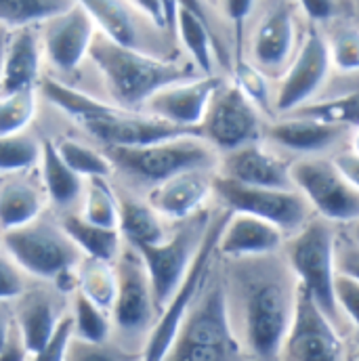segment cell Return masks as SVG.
<instances>
[{
  "label": "cell",
  "instance_id": "cell-9",
  "mask_svg": "<svg viewBox=\"0 0 359 361\" xmlns=\"http://www.w3.org/2000/svg\"><path fill=\"white\" fill-rule=\"evenodd\" d=\"M212 214L208 206L200 212H195L189 219L179 221V227L169 231V235L152 246L137 248L145 269L150 273L158 313L164 309V305L171 300L175 290L179 288L185 273L189 271L202 242L208 231V225L212 221Z\"/></svg>",
  "mask_w": 359,
  "mask_h": 361
},
{
  "label": "cell",
  "instance_id": "cell-28",
  "mask_svg": "<svg viewBox=\"0 0 359 361\" xmlns=\"http://www.w3.org/2000/svg\"><path fill=\"white\" fill-rule=\"evenodd\" d=\"M40 173L42 183L49 193V197L63 208H70L74 202L83 197L85 191V179L76 175L59 156L55 141L44 139L42 141V154H40Z\"/></svg>",
  "mask_w": 359,
  "mask_h": 361
},
{
  "label": "cell",
  "instance_id": "cell-4",
  "mask_svg": "<svg viewBox=\"0 0 359 361\" xmlns=\"http://www.w3.org/2000/svg\"><path fill=\"white\" fill-rule=\"evenodd\" d=\"M242 347L233 330L225 277L212 267L195 300L181 322L171 360H233L242 357Z\"/></svg>",
  "mask_w": 359,
  "mask_h": 361
},
{
  "label": "cell",
  "instance_id": "cell-3",
  "mask_svg": "<svg viewBox=\"0 0 359 361\" xmlns=\"http://www.w3.org/2000/svg\"><path fill=\"white\" fill-rule=\"evenodd\" d=\"M89 57L118 103L128 109H141L154 92L202 74L193 63L183 66L164 61L143 53L141 49L118 44L103 34H95Z\"/></svg>",
  "mask_w": 359,
  "mask_h": 361
},
{
  "label": "cell",
  "instance_id": "cell-11",
  "mask_svg": "<svg viewBox=\"0 0 359 361\" xmlns=\"http://www.w3.org/2000/svg\"><path fill=\"white\" fill-rule=\"evenodd\" d=\"M214 197L233 212H248L277 225L286 235L300 229L313 210L296 187H259L214 175Z\"/></svg>",
  "mask_w": 359,
  "mask_h": 361
},
{
  "label": "cell",
  "instance_id": "cell-45",
  "mask_svg": "<svg viewBox=\"0 0 359 361\" xmlns=\"http://www.w3.org/2000/svg\"><path fill=\"white\" fill-rule=\"evenodd\" d=\"M336 269L339 273L351 275L359 279V240H353L351 235L343 242L339 238L336 242Z\"/></svg>",
  "mask_w": 359,
  "mask_h": 361
},
{
  "label": "cell",
  "instance_id": "cell-41",
  "mask_svg": "<svg viewBox=\"0 0 359 361\" xmlns=\"http://www.w3.org/2000/svg\"><path fill=\"white\" fill-rule=\"evenodd\" d=\"M74 341H76L74 315L63 313L36 360H66V357H70V349L74 347L72 345Z\"/></svg>",
  "mask_w": 359,
  "mask_h": 361
},
{
  "label": "cell",
  "instance_id": "cell-16",
  "mask_svg": "<svg viewBox=\"0 0 359 361\" xmlns=\"http://www.w3.org/2000/svg\"><path fill=\"white\" fill-rule=\"evenodd\" d=\"M351 126L311 116L286 114L265 124L263 139L273 147L300 156H332L349 145Z\"/></svg>",
  "mask_w": 359,
  "mask_h": 361
},
{
  "label": "cell",
  "instance_id": "cell-19",
  "mask_svg": "<svg viewBox=\"0 0 359 361\" xmlns=\"http://www.w3.org/2000/svg\"><path fill=\"white\" fill-rule=\"evenodd\" d=\"M223 80L225 78L217 74H200L181 82H173L154 92L141 109L173 124L200 130L208 103Z\"/></svg>",
  "mask_w": 359,
  "mask_h": 361
},
{
  "label": "cell",
  "instance_id": "cell-33",
  "mask_svg": "<svg viewBox=\"0 0 359 361\" xmlns=\"http://www.w3.org/2000/svg\"><path fill=\"white\" fill-rule=\"evenodd\" d=\"M74 330H76V341L89 345V347H103L107 345L111 330H114V319L111 313L101 309L89 300L85 294L76 292L74 296Z\"/></svg>",
  "mask_w": 359,
  "mask_h": 361
},
{
  "label": "cell",
  "instance_id": "cell-27",
  "mask_svg": "<svg viewBox=\"0 0 359 361\" xmlns=\"http://www.w3.org/2000/svg\"><path fill=\"white\" fill-rule=\"evenodd\" d=\"M44 197L34 183L8 177L0 183V231L32 223L42 214Z\"/></svg>",
  "mask_w": 359,
  "mask_h": 361
},
{
  "label": "cell",
  "instance_id": "cell-6",
  "mask_svg": "<svg viewBox=\"0 0 359 361\" xmlns=\"http://www.w3.org/2000/svg\"><path fill=\"white\" fill-rule=\"evenodd\" d=\"M107 156L126 175L156 185L193 169L217 171L221 154L200 133H185L137 147H107Z\"/></svg>",
  "mask_w": 359,
  "mask_h": 361
},
{
  "label": "cell",
  "instance_id": "cell-50",
  "mask_svg": "<svg viewBox=\"0 0 359 361\" xmlns=\"http://www.w3.org/2000/svg\"><path fill=\"white\" fill-rule=\"evenodd\" d=\"M6 302L8 300H0V355L15 332V317L6 311Z\"/></svg>",
  "mask_w": 359,
  "mask_h": 361
},
{
  "label": "cell",
  "instance_id": "cell-38",
  "mask_svg": "<svg viewBox=\"0 0 359 361\" xmlns=\"http://www.w3.org/2000/svg\"><path fill=\"white\" fill-rule=\"evenodd\" d=\"M36 116V90L0 92V135L21 133Z\"/></svg>",
  "mask_w": 359,
  "mask_h": 361
},
{
  "label": "cell",
  "instance_id": "cell-37",
  "mask_svg": "<svg viewBox=\"0 0 359 361\" xmlns=\"http://www.w3.org/2000/svg\"><path fill=\"white\" fill-rule=\"evenodd\" d=\"M55 147L59 152V156L63 158V162L83 179L90 177H109L116 166L111 162V158L103 152H97L89 145H83L80 141L74 139H59L55 141Z\"/></svg>",
  "mask_w": 359,
  "mask_h": 361
},
{
  "label": "cell",
  "instance_id": "cell-39",
  "mask_svg": "<svg viewBox=\"0 0 359 361\" xmlns=\"http://www.w3.org/2000/svg\"><path fill=\"white\" fill-rule=\"evenodd\" d=\"M231 80L252 99V103L265 116H273V92L269 89V78L257 66H252L250 61H244V59L236 61Z\"/></svg>",
  "mask_w": 359,
  "mask_h": 361
},
{
  "label": "cell",
  "instance_id": "cell-48",
  "mask_svg": "<svg viewBox=\"0 0 359 361\" xmlns=\"http://www.w3.org/2000/svg\"><path fill=\"white\" fill-rule=\"evenodd\" d=\"M133 6H137L154 25L166 27V15H164V0H130Z\"/></svg>",
  "mask_w": 359,
  "mask_h": 361
},
{
  "label": "cell",
  "instance_id": "cell-52",
  "mask_svg": "<svg viewBox=\"0 0 359 361\" xmlns=\"http://www.w3.org/2000/svg\"><path fill=\"white\" fill-rule=\"evenodd\" d=\"M349 147H351L353 152H358L359 154V126H355V128L351 130V137H349Z\"/></svg>",
  "mask_w": 359,
  "mask_h": 361
},
{
  "label": "cell",
  "instance_id": "cell-23",
  "mask_svg": "<svg viewBox=\"0 0 359 361\" xmlns=\"http://www.w3.org/2000/svg\"><path fill=\"white\" fill-rule=\"evenodd\" d=\"M40 66H42V42L40 36L28 27H17L8 34L4 51V70L0 92L17 90H36L40 85Z\"/></svg>",
  "mask_w": 359,
  "mask_h": 361
},
{
  "label": "cell",
  "instance_id": "cell-47",
  "mask_svg": "<svg viewBox=\"0 0 359 361\" xmlns=\"http://www.w3.org/2000/svg\"><path fill=\"white\" fill-rule=\"evenodd\" d=\"M311 21H330L339 13V0H298Z\"/></svg>",
  "mask_w": 359,
  "mask_h": 361
},
{
  "label": "cell",
  "instance_id": "cell-2",
  "mask_svg": "<svg viewBox=\"0 0 359 361\" xmlns=\"http://www.w3.org/2000/svg\"><path fill=\"white\" fill-rule=\"evenodd\" d=\"M42 94L83 126L92 139L107 147H137L185 133H200L197 128H185L152 116L143 109H128L122 105H109L87 92L66 87L59 80H42ZM202 135V133H200Z\"/></svg>",
  "mask_w": 359,
  "mask_h": 361
},
{
  "label": "cell",
  "instance_id": "cell-24",
  "mask_svg": "<svg viewBox=\"0 0 359 361\" xmlns=\"http://www.w3.org/2000/svg\"><path fill=\"white\" fill-rule=\"evenodd\" d=\"M61 315L63 311L55 294L36 290V292H23L19 296L15 324L23 341V347L28 351V357H34V360L38 357V353L42 351L47 338L51 336Z\"/></svg>",
  "mask_w": 359,
  "mask_h": 361
},
{
  "label": "cell",
  "instance_id": "cell-30",
  "mask_svg": "<svg viewBox=\"0 0 359 361\" xmlns=\"http://www.w3.org/2000/svg\"><path fill=\"white\" fill-rule=\"evenodd\" d=\"M87 8L103 36L118 44L139 49V30L133 13L122 0H76Z\"/></svg>",
  "mask_w": 359,
  "mask_h": 361
},
{
  "label": "cell",
  "instance_id": "cell-32",
  "mask_svg": "<svg viewBox=\"0 0 359 361\" xmlns=\"http://www.w3.org/2000/svg\"><path fill=\"white\" fill-rule=\"evenodd\" d=\"M83 219L95 225L116 227L120 221V197L116 195L114 187L109 185L107 177H90L85 179L83 191Z\"/></svg>",
  "mask_w": 359,
  "mask_h": 361
},
{
  "label": "cell",
  "instance_id": "cell-1",
  "mask_svg": "<svg viewBox=\"0 0 359 361\" xmlns=\"http://www.w3.org/2000/svg\"><path fill=\"white\" fill-rule=\"evenodd\" d=\"M227 261L229 271L223 277L242 353L257 360H277L300 290L294 271L281 250Z\"/></svg>",
  "mask_w": 359,
  "mask_h": 361
},
{
  "label": "cell",
  "instance_id": "cell-12",
  "mask_svg": "<svg viewBox=\"0 0 359 361\" xmlns=\"http://www.w3.org/2000/svg\"><path fill=\"white\" fill-rule=\"evenodd\" d=\"M265 114L233 80H223L214 90L202 118V137L219 152H231L265 135Z\"/></svg>",
  "mask_w": 359,
  "mask_h": 361
},
{
  "label": "cell",
  "instance_id": "cell-14",
  "mask_svg": "<svg viewBox=\"0 0 359 361\" xmlns=\"http://www.w3.org/2000/svg\"><path fill=\"white\" fill-rule=\"evenodd\" d=\"M114 265L118 273V294L111 309L114 326L122 336L147 338L158 319V305L145 263L139 250L124 242Z\"/></svg>",
  "mask_w": 359,
  "mask_h": 361
},
{
  "label": "cell",
  "instance_id": "cell-31",
  "mask_svg": "<svg viewBox=\"0 0 359 361\" xmlns=\"http://www.w3.org/2000/svg\"><path fill=\"white\" fill-rule=\"evenodd\" d=\"M76 292L111 313L118 294L116 265L111 261L83 257L76 265Z\"/></svg>",
  "mask_w": 359,
  "mask_h": 361
},
{
  "label": "cell",
  "instance_id": "cell-40",
  "mask_svg": "<svg viewBox=\"0 0 359 361\" xmlns=\"http://www.w3.org/2000/svg\"><path fill=\"white\" fill-rule=\"evenodd\" d=\"M332 68L339 74L359 72V27H339L326 38Z\"/></svg>",
  "mask_w": 359,
  "mask_h": 361
},
{
  "label": "cell",
  "instance_id": "cell-36",
  "mask_svg": "<svg viewBox=\"0 0 359 361\" xmlns=\"http://www.w3.org/2000/svg\"><path fill=\"white\" fill-rule=\"evenodd\" d=\"M42 141L32 137L30 133H13L0 135V173L17 175L40 162Z\"/></svg>",
  "mask_w": 359,
  "mask_h": 361
},
{
  "label": "cell",
  "instance_id": "cell-42",
  "mask_svg": "<svg viewBox=\"0 0 359 361\" xmlns=\"http://www.w3.org/2000/svg\"><path fill=\"white\" fill-rule=\"evenodd\" d=\"M334 292H336V305L341 315L345 317V322H349L353 328L359 330V279L339 273Z\"/></svg>",
  "mask_w": 359,
  "mask_h": 361
},
{
  "label": "cell",
  "instance_id": "cell-43",
  "mask_svg": "<svg viewBox=\"0 0 359 361\" xmlns=\"http://www.w3.org/2000/svg\"><path fill=\"white\" fill-rule=\"evenodd\" d=\"M223 15L231 21L233 30H236V61L242 59V42H244V27L246 21L250 19L257 0H219V4Z\"/></svg>",
  "mask_w": 359,
  "mask_h": 361
},
{
  "label": "cell",
  "instance_id": "cell-26",
  "mask_svg": "<svg viewBox=\"0 0 359 361\" xmlns=\"http://www.w3.org/2000/svg\"><path fill=\"white\" fill-rule=\"evenodd\" d=\"M164 216L147 202L137 197H120V221L118 229L126 244L133 248L152 246L169 235Z\"/></svg>",
  "mask_w": 359,
  "mask_h": 361
},
{
  "label": "cell",
  "instance_id": "cell-44",
  "mask_svg": "<svg viewBox=\"0 0 359 361\" xmlns=\"http://www.w3.org/2000/svg\"><path fill=\"white\" fill-rule=\"evenodd\" d=\"M25 292V271L8 252H0V300H15Z\"/></svg>",
  "mask_w": 359,
  "mask_h": 361
},
{
  "label": "cell",
  "instance_id": "cell-53",
  "mask_svg": "<svg viewBox=\"0 0 359 361\" xmlns=\"http://www.w3.org/2000/svg\"><path fill=\"white\" fill-rule=\"evenodd\" d=\"M349 227H351V233H349V235H351L353 240H359V221H355V223L349 225Z\"/></svg>",
  "mask_w": 359,
  "mask_h": 361
},
{
  "label": "cell",
  "instance_id": "cell-54",
  "mask_svg": "<svg viewBox=\"0 0 359 361\" xmlns=\"http://www.w3.org/2000/svg\"><path fill=\"white\" fill-rule=\"evenodd\" d=\"M208 2H210L212 6H217V4H219V0H208Z\"/></svg>",
  "mask_w": 359,
  "mask_h": 361
},
{
  "label": "cell",
  "instance_id": "cell-15",
  "mask_svg": "<svg viewBox=\"0 0 359 361\" xmlns=\"http://www.w3.org/2000/svg\"><path fill=\"white\" fill-rule=\"evenodd\" d=\"M281 360L332 361L345 357L343 330L300 288L294 317L281 347Z\"/></svg>",
  "mask_w": 359,
  "mask_h": 361
},
{
  "label": "cell",
  "instance_id": "cell-18",
  "mask_svg": "<svg viewBox=\"0 0 359 361\" xmlns=\"http://www.w3.org/2000/svg\"><path fill=\"white\" fill-rule=\"evenodd\" d=\"M217 173L227 179L259 187H294L292 160H286L277 147L265 139L246 143L219 156Z\"/></svg>",
  "mask_w": 359,
  "mask_h": 361
},
{
  "label": "cell",
  "instance_id": "cell-7",
  "mask_svg": "<svg viewBox=\"0 0 359 361\" xmlns=\"http://www.w3.org/2000/svg\"><path fill=\"white\" fill-rule=\"evenodd\" d=\"M4 252L30 275L57 279L61 273L74 269L85 257L61 223L38 216L28 225L2 231Z\"/></svg>",
  "mask_w": 359,
  "mask_h": 361
},
{
  "label": "cell",
  "instance_id": "cell-21",
  "mask_svg": "<svg viewBox=\"0 0 359 361\" xmlns=\"http://www.w3.org/2000/svg\"><path fill=\"white\" fill-rule=\"evenodd\" d=\"M214 175L210 169H193L152 185L147 202L166 219L179 223L204 210L214 197Z\"/></svg>",
  "mask_w": 359,
  "mask_h": 361
},
{
  "label": "cell",
  "instance_id": "cell-51",
  "mask_svg": "<svg viewBox=\"0 0 359 361\" xmlns=\"http://www.w3.org/2000/svg\"><path fill=\"white\" fill-rule=\"evenodd\" d=\"M6 40H8V32L4 25H0V82H2V70H4V51H6Z\"/></svg>",
  "mask_w": 359,
  "mask_h": 361
},
{
  "label": "cell",
  "instance_id": "cell-22",
  "mask_svg": "<svg viewBox=\"0 0 359 361\" xmlns=\"http://www.w3.org/2000/svg\"><path fill=\"white\" fill-rule=\"evenodd\" d=\"M286 233L269 221L229 210L227 221L219 233L217 255L223 259H242V257H259L281 250L286 242Z\"/></svg>",
  "mask_w": 359,
  "mask_h": 361
},
{
  "label": "cell",
  "instance_id": "cell-13",
  "mask_svg": "<svg viewBox=\"0 0 359 361\" xmlns=\"http://www.w3.org/2000/svg\"><path fill=\"white\" fill-rule=\"evenodd\" d=\"M332 76V61L326 36L311 27L303 38L300 44L277 78V87L273 92V118L290 114L305 103L313 101L324 92L328 80Z\"/></svg>",
  "mask_w": 359,
  "mask_h": 361
},
{
  "label": "cell",
  "instance_id": "cell-8",
  "mask_svg": "<svg viewBox=\"0 0 359 361\" xmlns=\"http://www.w3.org/2000/svg\"><path fill=\"white\" fill-rule=\"evenodd\" d=\"M227 214H229V210L225 206H221L219 212L212 214V221L208 225V231L204 235V242H202L191 267L185 273L183 281L175 290V294L171 296V300L158 313V319H156L154 328L150 330V334L143 343V360L169 357V351L173 349V343L177 338V332H179L185 313L189 311L191 302L195 300L197 292L202 290L204 281L208 279L210 271L214 267L217 242H219V233L227 221Z\"/></svg>",
  "mask_w": 359,
  "mask_h": 361
},
{
  "label": "cell",
  "instance_id": "cell-29",
  "mask_svg": "<svg viewBox=\"0 0 359 361\" xmlns=\"http://www.w3.org/2000/svg\"><path fill=\"white\" fill-rule=\"evenodd\" d=\"M61 227L68 231V235L74 240V244L80 248V252L85 257H95V259H103V261L114 263L118 259L122 246H124L120 229L95 225L76 212L66 214L61 219Z\"/></svg>",
  "mask_w": 359,
  "mask_h": 361
},
{
  "label": "cell",
  "instance_id": "cell-35",
  "mask_svg": "<svg viewBox=\"0 0 359 361\" xmlns=\"http://www.w3.org/2000/svg\"><path fill=\"white\" fill-rule=\"evenodd\" d=\"M290 114L311 116V118L339 122V124H347V126L355 128L359 126V90H345V92H336V94L317 97Z\"/></svg>",
  "mask_w": 359,
  "mask_h": 361
},
{
  "label": "cell",
  "instance_id": "cell-5",
  "mask_svg": "<svg viewBox=\"0 0 359 361\" xmlns=\"http://www.w3.org/2000/svg\"><path fill=\"white\" fill-rule=\"evenodd\" d=\"M336 225L313 214L300 229L290 233L281 246V252L294 271L298 286L330 315V319L343 330L345 317L336 305Z\"/></svg>",
  "mask_w": 359,
  "mask_h": 361
},
{
  "label": "cell",
  "instance_id": "cell-46",
  "mask_svg": "<svg viewBox=\"0 0 359 361\" xmlns=\"http://www.w3.org/2000/svg\"><path fill=\"white\" fill-rule=\"evenodd\" d=\"M330 158H332V162L336 164V169L343 173V177L349 180L353 187H358L359 189V154L358 152H353V149L347 145V147H343V149L334 152Z\"/></svg>",
  "mask_w": 359,
  "mask_h": 361
},
{
  "label": "cell",
  "instance_id": "cell-25",
  "mask_svg": "<svg viewBox=\"0 0 359 361\" xmlns=\"http://www.w3.org/2000/svg\"><path fill=\"white\" fill-rule=\"evenodd\" d=\"M175 32L179 34L183 47L187 49L191 63L202 72V74H214L217 61L225 63L223 55V44L214 30L193 11L179 6L177 8V21H175Z\"/></svg>",
  "mask_w": 359,
  "mask_h": 361
},
{
  "label": "cell",
  "instance_id": "cell-17",
  "mask_svg": "<svg viewBox=\"0 0 359 361\" xmlns=\"http://www.w3.org/2000/svg\"><path fill=\"white\" fill-rule=\"evenodd\" d=\"M95 21L87 8L74 2L68 11L44 21V30L40 34L42 55L61 72H74L85 57H89V49L95 38Z\"/></svg>",
  "mask_w": 359,
  "mask_h": 361
},
{
  "label": "cell",
  "instance_id": "cell-20",
  "mask_svg": "<svg viewBox=\"0 0 359 361\" xmlns=\"http://www.w3.org/2000/svg\"><path fill=\"white\" fill-rule=\"evenodd\" d=\"M296 17L288 4H277L261 19L250 42V63L267 78H279L292 61L300 40Z\"/></svg>",
  "mask_w": 359,
  "mask_h": 361
},
{
  "label": "cell",
  "instance_id": "cell-34",
  "mask_svg": "<svg viewBox=\"0 0 359 361\" xmlns=\"http://www.w3.org/2000/svg\"><path fill=\"white\" fill-rule=\"evenodd\" d=\"M76 0H0V25L28 27L68 11Z\"/></svg>",
  "mask_w": 359,
  "mask_h": 361
},
{
  "label": "cell",
  "instance_id": "cell-49",
  "mask_svg": "<svg viewBox=\"0 0 359 361\" xmlns=\"http://www.w3.org/2000/svg\"><path fill=\"white\" fill-rule=\"evenodd\" d=\"M345 90H359V72L358 74H339V76L330 78L324 92L336 94V92H345ZM326 94H320V97H326Z\"/></svg>",
  "mask_w": 359,
  "mask_h": 361
},
{
  "label": "cell",
  "instance_id": "cell-10",
  "mask_svg": "<svg viewBox=\"0 0 359 361\" xmlns=\"http://www.w3.org/2000/svg\"><path fill=\"white\" fill-rule=\"evenodd\" d=\"M292 183L305 195L313 214L334 225L359 221V189L343 177L330 156L292 160Z\"/></svg>",
  "mask_w": 359,
  "mask_h": 361
}]
</instances>
